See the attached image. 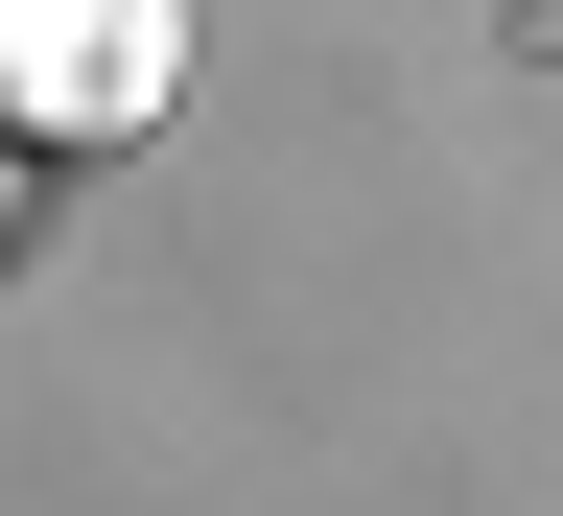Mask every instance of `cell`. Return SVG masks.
I'll list each match as a JSON object with an SVG mask.
<instances>
[{
    "mask_svg": "<svg viewBox=\"0 0 563 516\" xmlns=\"http://www.w3.org/2000/svg\"><path fill=\"white\" fill-rule=\"evenodd\" d=\"M165 95H188V24H165V0H24V24H0V118H24V141H118Z\"/></svg>",
    "mask_w": 563,
    "mask_h": 516,
    "instance_id": "1",
    "label": "cell"
}]
</instances>
